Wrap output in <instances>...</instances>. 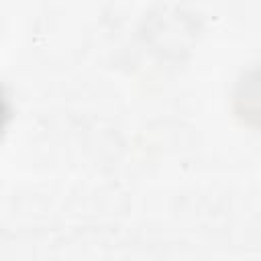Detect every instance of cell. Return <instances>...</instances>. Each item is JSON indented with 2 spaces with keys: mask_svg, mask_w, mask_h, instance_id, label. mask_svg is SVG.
<instances>
[{
  "mask_svg": "<svg viewBox=\"0 0 261 261\" xmlns=\"http://www.w3.org/2000/svg\"><path fill=\"white\" fill-rule=\"evenodd\" d=\"M2 114H4V106H2V100H0V122H2Z\"/></svg>",
  "mask_w": 261,
  "mask_h": 261,
  "instance_id": "cell-1",
  "label": "cell"
}]
</instances>
